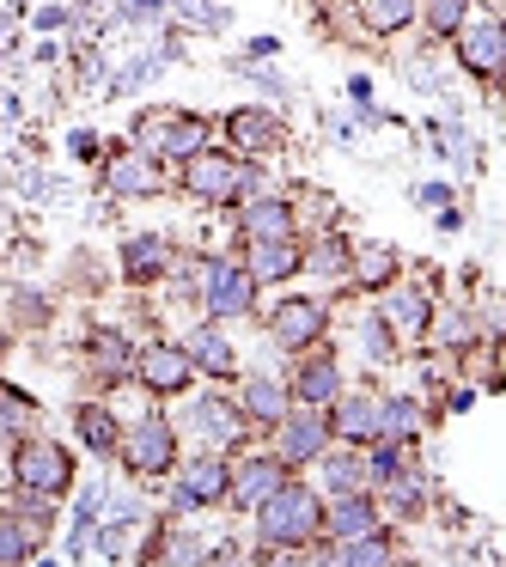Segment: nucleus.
Segmentation results:
<instances>
[{"label":"nucleus","mask_w":506,"mask_h":567,"mask_svg":"<svg viewBox=\"0 0 506 567\" xmlns=\"http://www.w3.org/2000/svg\"><path fill=\"white\" fill-rule=\"evenodd\" d=\"M189 427H196V433H208L214 445H233L245 421H238V409H233V403H220V396H202V403L189 409Z\"/></svg>","instance_id":"6ab92c4d"},{"label":"nucleus","mask_w":506,"mask_h":567,"mask_svg":"<svg viewBox=\"0 0 506 567\" xmlns=\"http://www.w3.org/2000/svg\"><path fill=\"white\" fill-rule=\"evenodd\" d=\"M293 391H299V403H330L335 391H342V379H335V367L330 360H306V367H299V379H293Z\"/></svg>","instance_id":"5701e85b"},{"label":"nucleus","mask_w":506,"mask_h":567,"mask_svg":"<svg viewBox=\"0 0 506 567\" xmlns=\"http://www.w3.org/2000/svg\"><path fill=\"white\" fill-rule=\"evenodd\" d=\"M74 427H80V440H86L92 452H116V445H123V427H116V415H111V409H99V403L74 409Z\"/></svg>","instance_id":"4be33fe9"},{"label":"nucleus","mask_w":506,"mask_h":567,"mask_svg":"<svg viewBox=\"0 0 506 567\" xmlns=\"http://www.w3.org/2000/svg\"><path fill=\"white\" fill-rule=\"evenodd\" d=\"M184 354H189V367H202V372H214V379H233V342H226L220 330H196L184 342Z\"/></svg>","instance_id":"a211bd4d"},{"label":"nucleus","mask_w":506,"mask_h":567,"mask_svg":"<svg viewBox=\"0 0 506 567\" xmlns=\"http://www.w3.org/2000/svg\"><path fill=\"white\" fill-rule=\"evenodd\" d=\"M135 372H141V384H147L153 396H177L189 384V354L172 348V342H153V348H141Z\"/></svg>","instance_id":"0eeeda50"},{"label":"nucleus","mask_w":506,"mask_h":567,"mask_svg":"<svg viewBox=\"0 0 506 567\" xmlns=\"http://www.w3.org/2000/svg\"><path fill=\"white\" fill-rule=\"evenodd\" d=\"M500 31H506V25H500Z\"/></svg>","instance_id":"58836bf2"},{"label":"nucleus","mask_w":506,"mask_h":567,"mask_svg":"<svg viewBox=\"0 0 506 567\" xmlns=\"http://www.w3.org/2000/svg\"><path fill=\"white\" fill-rule=\"evenodd\" d=\"M415 433H421V403L415 396H391V403H379V440L409 445Z\"/></svg>","instance_id":"aec40b11"},{"label":"nucleus","mask_w":506,"mask_h":567,"mask_svg":"<svg viewBox=\"0 0 506 567\" xmlns=\"http://www.w3.org/2000/svg\"><path fill=\"white\" fill-rule=\"evenodd\" d=\"M281 427V445H275V457L281 464H311V457H323V415H281L275 421Z\"/></svg>","instance_id":"1a4fd4ad"},{"label":"nucleus","mask_w":506,"mask_h":567,"mask_svg":"<svg viewBox=\"0 0 506 567\" xmlns=\"http://www.w3.org/2000/svg\"><path fill=\"white\" fill-rule=\"evenodd\" d=\"M104 184H111V196H147V189H159V172H153L147 153H123V159L104 172Z\"/></svg>","instance_id":"f3484780"},{"label":"nucleus","mask_w":506,"mask_h":567,"mask_svg":"<svg viewBox=\"0 0 506 567\" xmlns=\"http://www.w3.org/2000/svg\"><path fill=\"white\" fill-rule=\"evenodd\" d=\"M372 525H379V513H372L366 488H360V494H335V506H330V537L354 543V537H372Z\"/></svg>","instance_id":"2eb2a0df"},{"label":"nucleus","mask_w":506,"mask_h":567,"mask_svg":"<svg viewBox=\"0 0 506 567\" xmlns=\"http://www.w3.org/2000/svg\"><path fill=\"white\" fill-rule=\"evenodd\" d=\"M354 275H360V281H366V287H384V281H391V275H396V257H391V250H360Z\"/></svg>","instance_id":"c85d7f7f"},{"label":"nucleus","mask_w":506,"mask_h":567,"mask_svg":"<svg viewBox=\"0 0 506 567\" xmlns=\"http://www.w3.org/2000/svg\"><path fill=\"white\" fill-rule=\"evenodd\" d=\"M293 269H306V250L293 238H250V275L257 281H287Z\"/></svg>","instance_id":"9b49d317"},{"label":"nucleus","mask_w":506,"mask_h":567,"mask_svg":"<svg viewBox=\"0 0 506 567\" xmlns=\"http://www.w3.org/2000/svg\"><path fill=\"white\" fill-rule=\"evenodd\" d=\"M226 135H233L238 153H275L287 141L281 123H275L269 111H233V116H226Z\"/></svg>","instance_id":"f8f14e48"},{"label":"nucleus","mask_w":506,"mask_h":567,"mask_svg":"<svg viewBox=\"0 0 506 567\" xmlns=\"http://www.w3.org/2000/svg\"><path fill=\"white\" fill-rule=\"evenodd\" d=\"M31 543H38V537H31L25 525H13V518H0V561H25V555H31Z\"/></svg>","instance_id":"c756f323"},{"label":"nucleus","mask_w":506,"mask_h":567,"mask_svg":"<svg viewBox=\"0 0 506 567\" xmlns=\"http://www.w3.org/2000/svg\"><path fill=\"white\" fill-rule=\"evenodd\" d=\"M13 476H19V488H25V494L55 501V494H68V482H74V457H68L55 440L31 433V440H19V452H13Z\"/></svg>","instance_id":"f03ea898"},{"label":"nucleus","mask_w":506,"mask_h":567,"mask_svg":"<svg viewBox=\"0 0 506 567\" xmlns=\"http://www.w3.org/2000/svg\"><path fill=\"white\" fill-rule=\"evenodd\" d=\"M245 233L250 238H287L293 233V208H287V202H257V208L245 214Z\"/></svg>","instance_id":"b1692460"},{"label":"nucleus","mask_w":506,"mask_h":567,"mask_svg":"<svg viewBox=\"0 0 506 567\" xmlns=\"http://www.w3.org/2000/svg\"><path fill=\"white\" fill-rule=\"evenodd\" d=\"M335 433L354 440V445L379 440V396H342V403H335Z\"/></svg>","instance_id":"dca6fc26"},{"label":"nucleus","mask_w":506,"mask_h":567,"mask_svg":"<svg viewBox=\"0 0 506 567\" xmlns=\"http://www.w3.org/2000/svg\"><path fill=\"white\" fill-rule=\"evenodd\" d=\"M335 561H391V549H384V543H372V537H354V543H342V549H335Z\"/></svg>","instance_id":"473e14b6"},{"label":"nucleus","mask_w":506,"mask_h":567,"mask_svg":"<svg viewBox=\"0 0 506 567\" xmlns=\"http://www.w3.org/2000/svg\"><path fill=\"white\" fill-rule=\"evenodd\" d=\"M135 141H141V153L189 159V153H202V141H208V123H202V116H184V111H153V116H141Z\"/></svg>","instance_id":"7ed1b4c3"},{"label":"nucleus","mask_w":506,"mask_h":567,"mask_svg":"<svg viewBox=\"0 0 506 567\" xmlns=\"http://www.w3.org/2000/svg\"><path fill=\"white\" fill-rule=\"evenodd\" d=\"M384 318H391V323H403V330H427V299H421V293H409V287H403V293H391V299H384Z\"/></svg>","instance_id":"bb28decb"},{"label":"nucleus","mask_w":506,"mask_h":567,"mask_svg":"<svg viewBox=\"0 0 506 567\" xmlns=\"http://www.w3.org/2000/svg\"><path fill=\"white\" fill-rule=\"evenodd\" d=\"M306 269H318V275H342V269H348V245H342V238H323V245L306 257Z\"/></svg>","instance_id":"7c9ffc66"},{"label":"nucleus","mask_w":506,"mask_h":567,"mask_svg":"<svg viewBox=\"0 0 506 567\" xmlns=\"http://www.w3.org/2000/svg\"><path fill=\"white\" fill-rule=\"evenodd\" d=\"M464 68L469 74H500L506 68V31L500 25H476V31H464Z\"/></svg>","instance_id":"4468645a"},{"label":"nucleus","mask_w":506,"mask_h":567,"mask_svg":"<svg viewBox=\"0 0 506 567\" xmlns=\"http://www.w3.org/2000/svg\"><path fill=\"white\" fill-rule=\"evenodd\" d=\"M177 457V433L165 427V421H141L135 433H123V464L135 470V476H165Z\"/></svg>","instance_id":"39448f33"},{"label":"nucleus","mask_w":506,"mask_h":567,"mask_svg":"<svg viewBox=\"0 0 506 567\" xmlns=\"http://www.w3.org/2000/svg\"><path fill=\"white\" fill-rule=\"evenodd\" d=\"M245 415L281 421V415H287V391H275L269 379H250V384H245Z\"/></svg>","instance_id":"a878e982"},{"label":"nucleus","mask_w":506,"mask_h":567,"mask_svg":"<svg viewBox=\"0 0 506 567\" xmlns=\"http://www.w3.org/2000/svg\"><path fill=\"white\" fill-rule=\"evenodd\" d=\"M184 189L202 202H233L250 189V172L245 165H233L226 153H189L184 159Z\"/></svg>","instance_id":"20e7f679"},{"label":"nucleus","mask_w":506,"mask_h":567,"mask_svg":"<svg viewBox=\"0 0 506 567\" xmlns=\"http://www.w3.org/2000/svg\"><path fill=\"white\" fill-rule=\"evenodd\" d=\"M421 0H360V19H366L372 31H403L409 19H415Z\"/></svg>","instance_id":"393cba45"},{"label":"nucleus","mask_w":506,"mask_h":567,"mask_svg":"<svg viewBox=\"0 0 506 567\" xmlns=\"http://www.w3.org/2000/svg\"><path fill=\"white\" fill-rule=\"evenodd\" d=\"M366 354L391 360V323H384V318H372V323H366Z\"/></svg>","instance_id":"72a5a7b5"},{"label":"nucleus","mask_w":506,"mask_h":567,"mask_svg":"<svg viewBox=\"0 0 506 567\" xmlns=\"http://www.w3.org/2000/svg\"><path fill=\"white\" fill-rule=\"evenodd\" d=\"M19 421H25V403H19L13 391H0V433H7V427H19Z\"/></svg>","instance_id":"c9c22d12"},{"label":"nucleus","mask_w":506,"mask_h":567,"mask_svg":"<svg viewBox=\"0 0 506 567\" xmlns=\"http://www.w3.org/2000/svg\"><path fill=\"white\" fill-rule=\"evenodd\" d=\"M99 360L104 367H123V342H116V336H99Z\"/></svg>","instance_id":"4c0bfd02"},{"label":"nucleus","mask_w":506,"mask_h":567,"mask_svg":"<svg viewBox=\"0 0 506 567\" xmlns=\"http://www.w3.org/2000/svg\"><path fill=\"white\" fill-rule=\"evenodd\" d=\"M177 7H184L196 25H220V7H214V0H177Z\"/></svg>","instance_id":"f704fd0d"},{"label":"nucleus","mask_w":506,"mask_h":567,"mask_svg":"<svg viewBox=\"0 0 506 567\" xmlns=\"http://www.w3.org/2000/svg\"><path fill=\"white\" fill-rule=\"evenodd\" d=\"M269 330H275V342H281V348H306V342H318V336H323V306H318V299H281L275 318H269Z\"/></svg>","instance_id":"6e6552de"},{"label":"nucleus","mask_w":506,"mask_h":567,"mask_svg":"<svg viewBox=\"0 0 506 567\" xmlns=\"http://www.w3.org/2000/svg\"><path fill=\"white\" fill-rule=\"evenodd\" d=\"M202 281H208V311L214 318H245L250 299H257V275L238 269V262H214Z\"/></svg>","instance_id":"423d86ee"},{"label":"nucleus","mask_w":506,"mask_h":567,"mask_svg":"<svg viewBox=\"0 0 506 567\" xmlns=\"http://www.w3.org/2000/svg\"><path fill=\"white\" fill-rule=\"evenodd\" d=\"M226 488H233V476H226L220 457H196L184 470V482H177V506H214Z\"/></svg>","instance_id":"9d476101"},{"label":"nucleus","mask_w":506,"mask_h":567,"mask_svg":"<svg viewBox=\"0 0 506 567\" xmlns=\"http://www.w3.org/2000/svg\"><path fill=\"white\" fill-rule=\"evenodd\" d=\"M165 262H172L165 238H128V250H123L128 281H159V275H165Z\"/></svg>","instance_id":"412c9836"},{"label":"nucleus","mask_w":506,"mask_h":567,"mask_svg":"<svg viewBox=\"0 0 506 567\" xmlns=\"http://www.w3.org/2000/svg\"><path fill=\"white\" fill-rule=\"evenodd\" d=\"M262 518V537L275 543V549H293V543H311L323 525V506L311 488H299V482H281V488L269 494V501L257 506Z\"/></svg>","instance_id":"f257e3e1"},{"label":"nucleus","mask_w":506,"mask_h":567,"mask_svg":"<svg viewBox=\"0 0 506 567\" xmlns=\"http://www.w3.org/2000/svg\"><path fill=\"white\" fill-rule=\"evenodd\" d=\"M323 488L330 494H360L366 488V464H354V457H330V464H323Z\"/></svg>","instance_id":"cd10ccee"},{"label":"nucleus","mask_w":506,"mask_h":567,"mask_svg":"<svg viewBox=\"0 0 506 567\" xmlns=\"http://www.w3.org/2000/svg\"><path fill=\"white\" fill-rule=\"evenodd\" d=\"M281 482H287L281 457H250V464L233 476V494H238V506H262L275 488H281Z\"/></svg>","instance_id":"ddd939ff"},{"label":"nucleus","mask_w":506,"mask_h":567,"mask_svg":"<svg viewBox=\"0 0 506 567\" xmlns=\"http://www.w3.org/2000/svg\"><path fill=\"white\" fill-rule=\"evenodd\" d=\"M68 147H74V159H92V153H99V135H92V128H80V135L68 141Z\"/></svg>","instance_id":"e433bc0d"},{"label":"nucleus","mask_w":506,"mask_h":567,"mask_svg":"<svg viewBox=\"0 0 506 567\" xmlns=\"http://www.w3.org/2000/svg\"><path fill=\"white\" fill-rule=\"evenodd\" d=\"M427 25L433 31H457L464 25V0H427Z\"/></svg>","instance_id":"2f4dec72"}]
</instances>
